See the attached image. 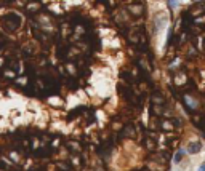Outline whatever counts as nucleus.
<instances>
[{"label":"nucleus","instance_id":"nucleus-1","mask_svg":"<svg viewBox=\"0 0 205 171\" xmlns=\"http://www.w3.org/2000/svg\"><path fill=\"white\" fill-rule=\"evenodd\" d=\"M128 5L0 2V169L167 171L183 122Z\"/></svg>","mask_w":205,"mask_h":171}]
</instances>
